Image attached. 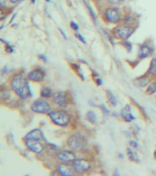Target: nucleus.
I'll return each mask as SVG.
<instances>
[{
	"label": "nucleus",
	"instance_id": "obj_1",
	"mask_svg": "<svg viewBox=\"0 0 156 176\" xmlns=\"http://www.w3.org/2000/svg\"><path fill=\"white\" fill-rule=\"evenodd\" d=\"M28 76L23 73H16L10 80V87L20 99L26 100L32 96Z\"/></svg>",
	"mask_w": 156,
	"mask_h": 176
},
{
	"label": "nucleus",
	"instance_id": "obj_2",
	"mask_svg": "<svg viewBox=\"0 0 156 176\" xmlns=\"http://www.w3.org/2000/svg\"><path fill=\"white\" fill-rule=\"evenodd\" d=\"M48 116L54 125L61 128L67 127L71 121V117L69 114L62 109H53L48 114Z\"/></svg>",
	"mask_w": 156,
	"mask_h": 176
},
{
	"label": "nucleus",
	"instance_id": "obj_3",
	"mask_svg": "<svg viewBox=\"0 0 156 176\" xmlns=\"http://www.w3.org/2000/svg\"><path fill=\"white\" fill-rule=\"evenodd\" d=\"M31 110L36 114H49L52 111V106L45 98L41 97L40 99L35 100L31 104Z\"/></svg>",
	"mask_w": 156,
	"mask_h": 176
},
{
	"label": "nucleus",
	"instance_id": "obj_4",
	"mask_svg": "<svg viewBox=\"0 0 156 176\" xmlns=\"http://www.w3.org/2000/svg\"><path fill=\"white\" fill-rule=\"evenodd\" d=\"M104 19L107 22L112 23V24H117L120 22L122 19V15L120 12V9L119 7H108L105 12H104Z\"/></svg>",
	"mask_w": 156,
	"mask_h": 176
},
{
	"label": "nucleus",
	"instance_id": "obj_5",
	"mask_svg": "<svg viewBox=\"0 0 156 176\" xmlns=\"http://www.w3.org/2000/svg\"><path fill=\"white\" fill-rule=\"evenodd\" d=\"M135 29L132 28L129 25H120L118 26L114 29V34L116 36V38L121 40H128L129 39V37L134 33Z\"/></svg>",
	"mask_w": 156,
	"mask_h": 176
},
{
	"label": "nucleus",
	"instance_id": "obj_6",
	"mask_svg": "<svg viewBox=\"0 0 156 176\" xmlns=\"http://www.w3.org/2000/svg\"><path fill=\"white\" fill-rule=\"evenodd\" d=\"M72 165L74 167V172L79 174H86L91 169L90 161L88 160H85V159H75L72 162Z\"/></svg>",
	"mask_w": 156,
	"mask_h": 176
},
{
	"label": "nucleus",
	"instance_id": "obj_7",
	"mask_svg": "<svg viewBox=\"0 0 156 176\" xmlns=\"http://www.w3.org/2000/svg\"><path fill=\"white\" fill-rule=\"evenodd\" d=\"M85 144V140L83 138L82 135L80 134H72L67 140V145L70 148V149L76 151V150H80Z\"/></svg>",
	"mask_w": 156,
	"mask_h": 176
},
{
	"label": "nucleus",
	"instance_id": "obj_8",
	"mask_svg": "<svg viewBox=\"0 0 156 176\" xmlns=\"http://www.w3.org/2000/svg\"><path fill=\"white\" fill-rule=\"evenodd\" d=\"M25 146L26 148L36 154H41L44 151V144L42 140H31V139H24Z\"/></svg>",
	"mask_w": 156,
	"mask_h": 176
},
{
	"label": "nucleus",
	"instance_id": "obj_9",
	"mask_svg": "<svg viewBox=\"0 0 156 176\" xmlns=\"http://www.w3.org/2000/svg\"><path fill=\"white\" fill-rule=\"evenodd\" d=\"M55 157L60 162L72 163L76 159V154L72 149H62L55 154Z\"/></svg>",
	"mask_w": 156,
	"mask_h": 176
},
{
	"label": "nucleus",
	"instance_id": "obj_10",
	"mask_svg": "<svg viewBox=\"0 0 156 176\" xmlns=\"http://www.w3.org/2000/svg\"><path fill=\"white\" fill-rule=\"evenodd\" d=\"M53 101L60 107H66L68 106V95L64 91L55 92L53 94Z\"/></svg>",
	"mask_w": 156,
	"mask_h": 176
},
{
	"label": "nucleus",
	"instance_id": "obj_11",
	"mask_svg": "<svg viewBox=\"0 0 156 176\" xmlns=\"http://www.w3.org/2000/svg\"><path fill=\"white\" fill-rule=\"evenodd\" d=\"M28 78L31 82L34 83H41L45 79V72L41 68L32 69L28 73Z\"/></svg>",
	"mask_w": 156,
	"mask_h": 176
},
{
	"label": "nucleus",
	"instance_id": "obj_12",
	"mask_svg": "<svg viewBox=\"0 0 156 176\" xmlns=\"http://www.w3.org/2000/svg\"><path fill=\"white\" fill-rule=\"evenodd\" d=\"M56 171L59 174L63 176H71L75 173L73 165H70V163H64V162L57 164Z\"/></svg>",
	"mask_w": 156,
	"mask_h": 176
},
{
	"label": "nucleus",
	"instance_id": "obj_13",
	"mask_svg": "<svg viewBox=\"0 0 156 176\" xmlns=\"http://www.w3.org/2000/svg\"><path fill=\"white\" fill-rule=\"evenodd\" d=\"M154 53V49L148 44H141L138 51V57L140 59H145L150 57Z\"/></svg>",
	"mask_w": 156,
	"mask_h": 176
},
{
	"label": "nucleus",
	"instance_id": "obj_14",
	"mask_svg": "<svg viewBox=\"0 0 156 176\" xmlns=\"http://www.w3.org/2000/svg\"><path fill=\"white\" fill-rule=\"evenodd\" d=\"M120 115L123 117L126 122H131L135 119L134 115L131 113V107L129 105H126L120 111Z\"/></svg>",
	"mask_w": 156,
	"mask_h": 176
},
{
	"label": "nucleus",
	"instance_id": "obj_15",
	"mask_svg": "<svg viewBox=\"0 0 156 176\" xmlns=\"http://www.w3.org/2000/svg\"><path fill=\"white\" fill-rule=\"evenodd\" d=\"M24 139H31V140H44V136H43L41 130L38 129V128H35V129L31 130V131L25 136Z\"/></svg>",
	"mask_w": 156,
	"mask_h": 176
},
{
	"label": "nucleus",
	"instance_id": "obj_16",
	"mask_svg": "<svg viewBox=\"0 0 156 176\" xmlns=\"http://www.w3.org/2000/svg\"><path fill=\"white\" fill-rule=\"evenodd\" d=\"M53 89L49 86H42L40 89V96L42 98H45V99L51 98L53 97Z\"/></svg>",
	"mask_w": 156,
	"mask_h": 176
},
{
	"label": "nucleus",
	"instance_id": "obj_17",
	"mask_svg": "<svg viewBox=\"0 0 156 176\" xmlns=\"http://www.w3.org/2000/svg\"><path fill=\"white\" fill-rule=\"evenodd\" d=\"M86 119L90 122L91 124H95L97 122V118H96V114L94 112L93 110H89L86 114Z\"/></svg>",
	"mask_w": 156,
	"mask_h": 176
},
{
	"label": "nucleus",
	"instance_id": "obj_18",
	"mask_svg": "<svg viewBox=\"0 0 156 176\" xmlns=\"http://www.w3.org/2000/svg\"><path fill=\"white\" fill-rule=\"evenodd\" d=\"M148 73L150 75H155L156 74V58H154L151 61L150 67L148 70Z\"/></svg>",
	"mask_w": 156,
	"mask_h": 176
},
{
	"label": "nucleus",
	"instance_id": "obj_19",
	"mask_svg": "<svg viewBox=\"0 0 156 176\" xmlns=\"http://www.w3.org/2000/svg\"><path fill=\"white\" fill-rule=\"evenodd\" d=\"M108 99L109 103L111 104V106L116 107L118 105V100H117L116 96L110 91H108Z\"/></svg>",
	"mask_w": 156,
	"mask_h": 176
},
{
	"label": "nucleus",
	"instance_id": "obj_20",
	"mask_svg": "<svg viewBox=\"0 0 156 176\" xmlns=\"http://www.w3.org/2000/svg\"><path fill=\"white\" fill-rule=\"evenodd\" d=\"M150 83V79L149 77H146V76H142L141 77L139 80H138V85L141 86V87H145L149 85Z\"/></svg>",
	"mask_w": 156,
	"mask_h": 176
},
{
	"label": "nucleus",
	"instance_id": "obj_21",
	"mask_svg": "<svg viewBox=\"0 0 156 176\" xmlns=\"http://www.w3.org/2000/svg\"><path fill=\"white\" fill-rule=\"evenodd\" d=\"M127 155H128V158H129V161H139L138 158H137V156H136V154H135V152H134V151L132 150V149H130V148H128V149H127Z\"/></svg>",
	"mask_w": 156,
	"mask_h": 176
},
{
	"label": "nucleus",
	"instance_id": "obj_22",
	"mask_svg": "<svg viewBox=\"0 0 156 176\" xmlns=\"http://www.w3.org/2000/svg\"><path fill=\"white\" fill-rule=\"evenodd\" d=\"M146 93L150 95L154 94L156 93V82H154L152 84L149 85V86L147 87V90H146Z\"/></svg>",
	"mask_w": 156,
	"mask_h": 176
},
{
	"label": "nucleus",
	"instance_id": "obj_23",
	"mask_svg": "<svg viewBox=\"0 0 156 176\" xmlns=\"http://www.w3.org/2000/svg\"><path fill=\"white\" fill-rule=\"evenodd\" d=\"M85 4H86V7H87V10L89 11V13H90V16H91V18H92V19L94 20V22L95 23V21H96V19H95V13L94 12L93 8L91 7V6L86 2V1H85Z\"/></svg>",
	"mask_w": 156,
	"mask_h": 176
},
{
	"label": "nucleus",
	"instance_id": "obj_24",
	"mask_svg": "<svg viewBox=\"0 0 156 176\" xmlns=\"http://www.w3.org/2000/svg\"><path fill=\"white\" fill-rule=\"evenodd\" d=\"M123 46L126 48V50H127L128 52H131V50H132V44H131L130 42H129V41H127V40H124Z\"/></svg>",
	"mask_w": 156,
	"mask_h": 176
},
{
	"label": "nucleus",
	"instance_id": "obj_25",
	"mask_svg": "<svg viewBox=\"0 0 156 176\" xmlns=\"http://www.w3.org/2000/svg\"><path fill=\"white\" fill-rule=\"evenodd\" d=\"M124 23L127 25H132L133 24V18L131 16H128L124 19Z\"/></svg>",
	"mask_w": 156,
	"mask_h": 176
},
{
	"label": "nucleus",
	"instance_id": "obj_26",
	"mask_svg": "<svg viewBox=\"0 0 156 176\" xmlns=\"http://www.w3.org/2000/svg\"><path fill=\"white\" fill-rule=\"evenodd\" d=\"M106 1L111 5H120L124 2V0H106Z\"/></svg>",
	"mask_w": 156,
	"mask_h": 176
},
{
	"label": "nucleus",
	"instance_id": "obj_27",
	"mask_svg": "<svg viewBox=\"0 0 156 176\" xmlns=\"http://www.w3.org/2000/svg\"><path fill=\"white\" fill-rule=\"evenodd\" d=\"M76 37H77V39H78L82 43L86 44V39L84 38V36H83L82 34H80V33H76Z\"/></svg>",
	"mask_w": 156,
	"mask_h": 176
},
{
	"label": "nucleus",
	"instance_id": "obj_28",
	"mask_svg": "<svg viewBox=\"0 0 156 176\" xmlns=\"http://www.w3.org/2000/svg\"><path fill=\"white\" fill-rule=\"evenodd\" d=\"M70 26H71V28L74 29V30H75V31H77L78 29H79V26H78V24H76L74 21H71L70 22Z\"/></svg>",
	"mask_w": 156,
	"mask_h": 176
},
{
	"label": "nucleus",
	"instance_id": "obj_29",
	"mask_svg": "<svg viewBox=\"0 0 156 176\" xmlns=\"http://www.w3.org/2000/svg\"><path fill=\"white\" fill-rule=\"evenodd\" d=\"M129 145L132 147V148H134V149H138L139 148V143L137 141H135L134 140H129Z\"/></svg>",
	"mask_w": 156,
	"mask_h": 176
},
{
	"label": "nucleus",
	"instance_id": "obj_30",
	"mask_svg": "<svg viewBox=\"0 0 156 176\" xmlns=\"http://www.w3.org/2000/svg\"><path fill=\"white\" fill-rule=\"evenodd\" d=\"M8 73V66L7 65H5L3 68H2V70H1V74L2 75H5V74H6Z\"/></svg>",
	"mask_w": 156,
	"mask_h": 176
},
{
	"label": "nucleus",
	"instance_id": "obj_31",
	"mask_svg": "<svg viewBox=\"0 0 156 176\" xmlns=\"http://www.w3.org/2000/svg\"><path fill=\"white\" fill-rule=\"evenodd\" d=\"M100 107L102 108V111H103L106 115H108V114L110 113V112H109V110L108 109V107H107L105 105H101V106H100Z\"/></svg>",
	"mask_w": 156,
	"mask_h": 176
},
{
	"label": "nucleus",
	"instance_id": "obj_32",
	"mask_svg": "<svg viewBox=\"0 0 156 176\" xmlns=\"http://www.w3.org/2000/svg\"><path fill=\"white\" fill-rule=\"evenodd\" d=\"M6 52H8V53H12V52H14V48H13L10 44H7V46H6Z\"/></svg>",
	"mask_w": 156,
	"mask_h": 176
},
{
	"label": "nucleus",
	"instance_id": "obj_33",
	"mask_svg": "<svg viewBox=\"0 0 156 176\" xmlns=\"http://www.w3.org/2000/svg\"><path fill=\"white\" fill-rule=\"evenodd\" d=\"M39 58L42 61H44V62H48V57H47L45 54H40V55H39Z\"/></svg>",
	"mask_w": 156,
	"mask_h": 176
},
{
	"label": "nucleus",
	"instance_id": "obj_34",
	"mask_svg": "<svg viewBox=\"0 0 156 176\" xmlns=\"http://www.w3.org/2000/svg\"><path fill=\"white\" fill-rule=\"evenodd\" d=\"M95 83H96L97 86H102L103 85V81L100 78H95Z\"/></svg>",
	"mask_w": 156,
	"mask_h": 176
},
{
	"label": "nucleus",
	"instance_id": "obj_35",
	"mask_svg": "<svg viewBox=\"0 0 156 176\" xmlns=\"http://www.w3.org/2000/svg\"><path fill=\"white\" fill-rule=\"evenodd\" d=\"M10 3H12V4H18V3H19V2H21V1H23V0H8Z\"/></svg>",
	"mask_w": 156,
	"mask_h": 176
},
{
	"label": "nucleus",
	"instance_id": "obj_36",
	"mask_svg": "<svg viewBox=\"0 0 156 176\" xmlns=\"http://www.w3.org/2000/svg\"><path fill=\"white\" fill-rule=\"evenodd\" d=\"M59 30H60V32L62 33V36H63V38H64L65 40H67V35H66V34L64 33V31H63V30H62V29H59Z\"/></svg>",
	"mask_w": 156,
	"mask_h": 176
},
{
	"label": "nucleus",
	"instance_id": "obj_37",
	"mask_svg": "<svg viewBox=\"0 0 156 176\" xmlns=\"http://www.w3.org/2000/svg\"><path fill=\"white\" fill-rule=\"evenodd\" d=\"M119 157H120V159H123V158H124V155H123L122 153H120V154H119Z\"/></svg>",
	"mask_w": 156,
	"mask_h": 176
},
{
	"label": "nucleus",
	"instance_id": "obj_38",
	"mask_svg": "<svg viewBox=\"0 0 156 176\" xmlns=\"http://www.w3.org/2000/svg\"><path fill=\"white\" fill-rule=\"evenodd\" d=\"M154 159L156 160V150L154 152Z\"/></svg>",
	"mask_w": 156,
	"mask_h": 176
},
{
	"label": "nucleus",
	"instance_id": "obj_39",
	"mask_svg": "<svg viewBox=\"0 0 156 176\" xmlns=\"http://www.w3.org/2000/svg\"><path fill=\"white\" fill-rule=\"evenodd\" d=\"M35 1H36V0H31V2H32V4H34V3H35Z\"/></svg>",
	"mask_w": 156,
	"mask_h": 176
}]
</instances>
